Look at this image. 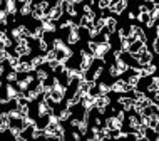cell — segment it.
<instances>
[{"mask_svg": "<svg viewBox=\"0 0 159 141\" xmlns=\"http://www.w3.org/2000/svg\"><path fill=\"white\" fill-rule=\"evenodd\" d=\"M126 5H127V0H117V2H112V3H111L109 10L119 15V14L124 10V8H126Z\"/></svg>", "mask_w": 159, "mask_h": 141, "instance_id": "cell-1", "label": "cell"}, {"mask_svg": "<svg viewBox=\"0 0 159 141\" xmlns=\"http://www.w3.org/2000/svg\"><path fill=\"white\" fill-rule=\"evenodd\" d=\"M106 27L111 34L116 32V19H112V17H106Z\"/></svg>", "mask_w": 159, "mask_h": 141, "instance_id": "cell-2", "label": "cell"}, {"mask_svg": "<svg viewBox=\"0 0 159 141\" xmlns=\"http://www.w3.org/2000/svg\"><path fill=\"white\" fill-rule=\"evenodd\" d=\"M5 10H7L10 15L15 14V12H17V8H15V0H7V8H5Z\"/></svg>", "mask_w": 159, "mask_h": 141, "instance_id": "cell-3", "label": "cell"}, {"mask_svg": "<svg viewBox=\"0 0 159 141\" xmlns=\"http://www.w3.org/2000/svg\"><path fill=\"white\" fill-rule=\"evenodd\" d=\"M45 61H47V57H42V55H40V57H34V59H32V66H34V69H37V67L40 66V64H44Z\"/></svg>", "mask_w": 159, "mask_h": 141, "instance_id": "cell-4", "label": "cell"}, {"mask_svg": "<svg viewBox=\"0 0 159 141\" xmlns=\"http://www.w3.org/2000/svg\"><path fill=\"white\" fill-rule=\"evenodd\" d=\"M111 3H112V0H99V8H109L111 7Z\"/></svg>", "mask_w": 159, "mask_h": 141, "instance_id": "cell-5", "label": "cell"}, {"mask_svg": "<svg viewBox=\"0 0 159 141\" xmlns=\"http://www.w3.org/2000/svg\"><path fill=\"white\" fill-rule=\"evenodd\" d=\"M99 89H101V94H107V92H109L112 87L107 86V84H104V82H101V84H99Z\"/></svg>", "mask_w": 159, "mask_h": 141, "instance_id": "cell-6", "label": "cell"}, {"mask_svg": "<svg viewBox=\"0 0 159 141\" xmlns=\"http://www.w3.org/2000/svg\"><path fill=\"white\" fill-rule=\"evenodd\" d=\"M37 79H39V81H45V79H47V72H45L44 69H39V71H37Z\"/></svg>", "mask_w": 159, "mask_h": 141, "instance_id": "cell-7", "label": "cell"}, {"mask_svg": "<svg viewBox=\"0 0 159 141\" xmlns=\"http://www.w3.org/2000/svg\"><path fill=\"white\" fill-rule=\"evenodd\" d=\"M39 45H40V50H42V52H47V49H49V45H47L45 39H39Z\"/></svg>", "mask_w": 159, "mask_h": 141, "instance_id": "cell-8", "label": "cell"}, {"mask_svg": "<svg viewBox=\"0 0 159 141\" xmlns=\"http://www.w3.org/2000/svg\"><path fill=\"white\" fill-rule=\"evenodd\" d=\"M7 81H8V82H14V81H17V71L8 72V74H7Z\"/></svg>", "mask_w": 159, "mask_h": 141, "instance_id": "cell-9", "label": "cell"}, {"mask_svg": "<svg viewBox=\"0 0 159 141\" xmlns=\"http://www.w3.org/2000/svg\"><path fill=\"white\" fill-rule=\"evenodd\" d=\"M152 50L159 55V37H156V39H154V42H152Z\"/></svg>", "mask_w": 159, "mask_h": 141, "instance_id": "cell-10", "label": "cell"}, {"mask_svg": "<svg viewBox=\"0 0 159 141\" xmlns=\"http://www.w3.org/2000/svg\"><path fill=\"white\" fill-rule=\"evenodd\" d=\"M70 2H72V3H80L82 0H70Z\"/></svg>", "mask_w": 159, "mask_h": 141, "instance_id": "cell-11", "label": "cell"}, {"mask_svg": "<svg viewBox=\"0 0 159 141\" xmlns=\"http://www.w3.org/2000/svg\"><path fill=\"white\" fill-rule=\"evenodd\" d=\"M19 2H22V3H25V2H27V0H19Z\"/></svg>", "mask_w": 159, "mask_h": 141, "instance_id": "cell-12", "label": "cell"}, {"mask_svg": "<svg viewBox=\"0 0 159 141\" xmlns=\"http://www.w3.org/2000/svg\"><path fill=\"white\" fill-rule=\"evenodd\" d=\"M146 2H152V0H146Z\"/></svg>", "mask_w": 159, "mask_h": 141, "instance_id": "cell-13", "label": "cell"}]
</instances>
